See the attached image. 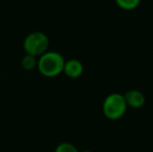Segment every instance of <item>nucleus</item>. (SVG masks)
<instances>
[{
  "mask_svg": "<svg viewBox=\"0 0 153 152\" xmlns=\"http://www.w3.org/2000/svg\"><path fill=\"white\" fill-rule=\"evenodd\" d=\"M127 104L124 95L120 93L109 94L102 104V112L109 120H119L125 115Z\"/></svg>",
  "mask_w": 153,
  "mask_h": 152,
  "instance_id": "obj_2",
  "label": "nucleus"
},
{
  "mask_svg": "<svg viewBox=\"0 0 153 152\" xmlns=\"http://www.w3.org/2000/svg\"><path fill=\"white\" fill-rule=\"evenodd\" d=\"M23 48L26 54L39 57L49 48V38L42 31H33L26 36L23 42Z\"/></svg>",
  "mask_w": 153,
  "mask_h": 152,
  "instance_id": "obj_3",
  "label": "nucleus"
},
{
  "mask_svg": "<svg viewBox=\"0 0 153 152\" xmlns=\"http://www.w3.org/2000/svg\"><path fill=\"white\" fill-rule=\"evenodd\" d=\"M82 152H92V151H89V150H87V151H82Z\"/></svg>",
  "mask_w": 153,
  "mask_h": 152,
  "instance_id": "obj_9",
  "label": "nucleus"
},
{
  "mask_svg": "<svg viewBox=\"0 0 153 152\" xmlns=\"http://www.w3.org/2000/svg\"><path fill=\"white\" fill-rule=\"evenodd\" d=\"M127 106L132 108H141L145 104V95L139 90H130L124 94Z\"/></svg>",
  "mask_w": 153,
  "mask_h": 152,
  "instance_id": "obj_5",
  "label": "nucleus"
},
{
  "mask_svg": "<svg viewBox=\"0 0 153 152\" xmlns=\"http://www.w3.org/2000/svg\"><path fill=\"white\" fill-rule=\"evenodd\" d=\"M62 72L70 78H78L83 73V65L78 59H71L69 61L65 62Z\"/></svg>",
  "mask_w": 153,
  "mask_h": 152,
  "instance_id": "obj_4",
  "label": "nucleus"
},
{
  "mask_svg": "<svg viewBox=\"0 0 153 152\" xmlns=\"http://www.w3.org/2000/svg\"><path fill=\"white\" fill-rule=\"evenodd\" d=\"M54 152H78L77 148L71 143H61L59 146L56 147Z\"/></svg>",
  "mask_w": 153,
  "mask_h": 152,
  "instance_id": "obj_8",
  "label": "nucleus"
},
{
  "mask_svg": "<svg viewBox=\"0 0 153 152\" xmlns=\"http://www.w3.org/2000/svg\"><path fill=\"white\" fill-rule=\"evenodd\" d=\"M65 62L66 61L64 59L62 55L59 52L47 51L38 57L36 68L43 76L53 78L62 73Z\"/></svg>",
  "mask_w": 153,
  "mask_h": 152,
  "instance_id": "obj_1",
  "label": "nucleus"
},
{
  "mask_svg": "<svg viewBox=\"0 0 153 152\" xmlns=\"http://www.w3.org/2000/svg\"><path fill=\"white\" fill-rule=\"evenodd\" d=\"M36 65H38V57L32 56V55L29 54H25L23 56L22 61H21V66L26 71L33 70L34 68H36Z\"/></svg>",
  "mask_w": 153,
  "mask_h": 152,
  "instance_id": "obj_6",
  "label": "nucleus"
},
{
  "mask_svg": "<svg viewBox=\"0 0 153 152\" xmlns=\"http://www.w3.org/2000/svg\"><path fill=\"white\" fill-rule=\"evenodd\" d=\"M117 5L124 10H133L139 7L141 0H115Z\"/></svg>",
  "mask_w": 153,
  "mask_h": 152,
  "instance_id": "obj_7",
  "label": "nucleus"
}]
</instances>
